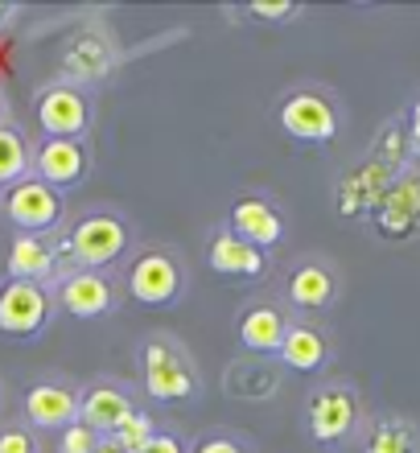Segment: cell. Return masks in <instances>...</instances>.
<instances>
[{"instance_id":"6da1fadb","label":"cell","mask_w":420,"mask_h":453,"mask_svg":"<svg viewBox=\"0 0 420 453\" xmlns=\"http://www.w3.org/2000/svg\"><path fill=\"white\" fill-rule=\"evenodd\" d=\"M367 404L350 380H322L305 400V433L322 449H342L367 429Z\"/></svg>"},{"instance_id":"7a4b0ae2","label":"cell","mask_w":420,"mask_h":453,"mask_svg":"<svg viewBox=\"0 0 420 453\" xmlns=\"http://www.w3.org/2000/svg\"><path fill=\"white\" fill-rule=\"evenodd\" d=\"M141 363V388L157 404H186L202 392V371L194 363V355L178 342L173 334H149L136 350Z\"/></svg>"},{"instance_id":"3957f363","label":"cell","mask_w":420,"mask_h":453,"mask_svg":"<svg viewBox=\"0 0 420 453\" xmlns=\"http://www.w3.org/2000/svg\"><path fill=\"white\" fill-rule=\"evenodd\" d=\"M342 99L322 83L288 87L277 104V124L297 144H334L342 132Z\"/></svg>"},{"instance_id":"277c9868","label":"cell","mask_w":420,"mask_h":453,"mask_svg":"<svg viewBox=\"0 0 420 453\" xmlns=\"http://www.w3.org/2000/svg\"><path fill=\"white\" fill-rule=\"evenodd\" d=\"M66 248L74 268L111 273V264H120L133 248V226L116 211H83L66 231Z\"/></svg>"},{"instance_id":"5b68a950","label":"cell","mask_w":420,"mask_h":453,"mask_svg":"<svg viewBox=\"0 0 420 453\" xmlns=\"http://www.w3.org/2000/svg\"><path fill=\"white\" fill-rule=\"evenodd\" d=\"M186 293V260L165 243L141 248L128 264V297L144 310H173Z\"/></svg>"},{"instance_id":"8992f818","label":"cell","mask_w":420,"mask_h":453,"mask_svg":"<svg viewBox=\"0 0 420 453\" xmlns=\"http://www.w3.org/2000/svg\"><path fill=\"white\" fill-rule=\"evenodd\" d=\"M34 116L42 136H54V141H87V132L95 124V108H91V96L83 87L71 83H46L34 99Z\"/></svg>"},{"instance_id":"52a82bcc","label":"cell","mask_w":420,"mask_h":453,"mask_svg":"<svg viewBox=\"0 0 420 453\" xmlns=\"http://www.w3.org/2000/svg\"><path fill=\"white\" fill-rule=\"evenodd\" d=\"M0 206H4V219H9L21 235H54L62 226V219H66L62 194L50 190L46 181H37L34 173L25 181H17L12 190H4Z\"/></svg>"},{"instance_id":"ba28073f","label":"cell","mask_w":420,"mask_h":453,"mask_svg":"<svg viewBox=\"0 0 420 453\" xmlns=\"http://www.w3.org/2000/svg\"><path fill=\"white\" fill-rule=\"evenodd\" d=\"M54 288L34 280H4L0 285V334L37 338L54 318Z\"/></svg>"},{"instance_id":"9c48e42d","label":"cell","mask_w":420,"mask_h":453,"mask_svg":"<svg viewBox=\"0 0 420 453\" xmlns=\"http://www.w3.org/2000/svg\"><path fill=\"white\" fill-rule=\"evenodd\" d=\"M54 305L62 313H71L79 322H95L108 318L120 305V285L111 273H95V268H71L54 285Z\"/></svg>"},{"instance_id":"30bf717a","label":"cell","mask_w":420,"mask_h":453,"mask_svg":"<svg viewBox=\"0 0 420 453\" xmlns=\"http://www.w3.org/2000/svg\"><path fill=\"white\" fill-rule=\"evenodd\" d=\"M342 297V273L330 256H301L285 276V301L301 313H325Z\"/></svg>"},{"instance_id":"8fae6325","label":"cell","mask_w":420,"mask_h":453,"mask_svg":"<svg viewBox=\"0 0 420 453\" xmlns=\"http://www.w3.org/2000/svg\"><path fill=\"white\" fill-rule=\"evenodd\" d=\"M136 408L141 404H136L133 383L116 380V375H99L79 388V425H87L99 437H111Z\"/></svg>"},{"instance_id":"7c38bea8","label":"cell","mask_w":420,"mask_h":453,"mask_svg":"<svg viewBox=\"0 0 420 453\" xmlns=\"http://www.w3.org/2000/svg\"><path fill=\"white\" fill-rule=\"evenodd\" d=\"M116 46L103 29H79V34L62 46V83L71 87H99L116 74Z\"/></svg>"},{"instance_id":"4fadbf2b","label":"cell","mask_w":420,"mask_h":453,"mask_svg":"<svg viewBox=\"0 0 420 453\" xmlns=\"http://www.w3.org/2000/svg\"><path fill=\"white\" fill-rule=\"evenodd\" d=\"M87 173H91V149L87 141H54V136H42L34 144V178L46 181L50 190H74L83 186Z\"/></svg>"},{"instance_id":"5bb4252c","label":"cell","mask_w":420,"mask_h":453,"mask_svg":"<svg viewBox=\"0 0 420 453\" xmlns=\"http://www.w3.org/2000/svg\"><path fill=\"white\" fill-rule=\"evenodd\" d=\"M227 226L260 251L280 248L285 235H288L285 215L277 211V203H272V198H260V194H243V198H235V206H231V215H227Z\"/></svg>"},{"instance_id":"9a60e30c","label":"cell","mask_w":420,"mask_h":453,"mask_svg":"<svg viewBox=\"0 0 420 453\" xmlns=\"http://www.w3.org/2000/svg\"><path fill=\"white\" fill-rule=\"evenodd\" d=\"M25 420L34 429H71L79 420V388L66 380H37L25 392Z\"/></svg>"},{"instance_id":"2e32d148","label":"cell","mask_w":420,"mask_h":453,"mask_svg":"<svg viewBox=\"0 0 420 453\" xmlns=\"http://www.w3.org/2000/svg\"><path fill=\"white\" fill-rule=\"evenodd\" d=\"M206 264H210V273L227 276V280H260V276H268L272 260H268V251L252 248L231 226H218L206 243Z\"/></svg>"},{"instance_id":"e0dca14e","label":"cell","mask_w":420,"mask_h":453,"mask_svg":"<svg viewBox=\"0 0 420 453\" xmlns=\"http://www.w3.org/2000/svg\"><path fill=\"white\" fill-rule=\"evenodd\" d=\"M288 326H293V318H288L285 305L260 297V301H248V305H243L235 330H240L243 350H252V355H280V342H285Z\"/></svg>"},{"instance_id":"ac0fdd59","label":"cell","mask_w":420,"mask_h":453,"mask_svg":"<svg viewBox=\"0 0 420 453\" xmlns=\"http://www.w3.org/2000/svg\"><path fill=\"white\" fill-rule=\"evenodd\" d=\"M277 358H280V367L297 371V375H317V371H325L330 358H334V338L325 334L317 322H297V318H293Z\"/></svg>"},{"instance_id":"d6986e66","label":"cell","mask_w":420,"mask_h":453,"mask_svg":"<svg viewBox=\"0 0 420 453\" xmlns=\"http://www.w3.org/2000/svg\"><path fill=\"white\" fill-rule=\"evenodd\" d=\"M62 264L54 251V235H17L9 243V280H34V285H58Z\"/></svg>"},{"instance_id":"ffe728a7","label":"cell","mask_w":420,"mask_h":453,"mask_svg":"<svg viewBox=\"0 0 420 453\" xmlns=\"http://www.w3.org/2000/svg\"><path fill=\"white\" fill-rule=\"evenodd\" d=\"M363 453H420V425L400 412L371 417L363 429Z\"/></svg>"},{"instance_id":"44dd1931","label":"cell","mask_w":420,"mask_h":453,"mask_svg":"<svg viewBox=\"0 0 420 453\" xmlns=\"http://www.w3.org/2000/svg\"><path fill=\"white\" fill-rule=\"evenodd\" d=\"M29 173H34V144L9 119V124H0V190H12Z\"/></svg>"},{"instance_id":"7402d4cb","label":"cell","mask_w":420,"mask_h":453,"mask_svg":"<svg viewBox=\"0 0 420 453\" xmlns=\"http://www.w3.org/2000/svg\"><path fill=\"white\" fill-rule=\"evenodd\" d=\"M157 433H161V429H157L153 412H144V408H136L133 417H128V420H124V425H120V429L111 433V441L120 445L124 453H144V445L153 441Z\"/></svg>"},{"instance_id":"603a6c76","label":"cell","mask_w":420,"mask_h":453,"mask_svg":"<svg viewBox=\"0 0 420 453\" xmlns=\"http://www.w3.org/2000/svg\"><path fill=\"white\" fill-rule=\"evenodd\" d=\"M0 453H46V449H42V441H37L34 425L9 420V425H0Z\"/></svg>"},{"instance_id":"cb8c5ba5","label":"cell","mask_w":420,"mask_h":453,"mask_svg":"<svg viewBox=\"0 0 420 453\" xmlns=\"http://www.w3.org/2000/svg\"><path fill=\"white\" fill-rule=\"evenodd\" d=\"M95 449H99V433H91L79 420H74L71 429L58 433V453H95Z\"/></svg>"},{"instance_id":"d4e9b609","label":"cell","mask_w":420,"mask_h":453,"mask_svg":"<svg viewBox=\"0 0 420 453\" xmlns=\"http://www.w3.org/2000/svg\"><path fill=\"white\" fill-rule=\"evenodd\" d=\"M190 453H252V449H248L240 437H231V433L215 429V433H206V437H198Z\"/></svg>"},{"instance_id":"484cf974","label":"cell","mask_w":420,"mask_h":453,"mask_svg":"<svg viewBox=\"0 0 420 453\" xmlns=\"http://www.w3.org/2000/svg\"><path fill=\"white\" fill-rule=\"evenodd\" d=\"M248 17H256V21H297L301 9L297 4H248Z\"/></svg>"},{"instance_id":"4316f807","label":"cell","mask_w":420,"mask_h":453,"mask_svg":"<svg viewBox=\"0 0 420 453\" xmlns=\"http://www.w3.org/2000/svg\"><path fill=\"white\" fill-rule=\"evenodd\" d=\"M144 453H190V449H186V441H181L178 433H165V429H161L153 441L144 445Z\"/></svg>"},{"instance_id":"83f0119b","label":"cell","mask_w":420,"mask_h":453,"mask_svg":"<svg viewBox=\"0 0 420 453\" xmlns=\"http://www.w3.org/2000/svg\"><path fill=\"white\" fill-rule=\"evenodd\" d=\"M409 124H412V144L420 149V99L412 104V111H409Z\"/></svg>"},{"instance_id":"f1b7e54d","label":"cell","mask_w":420,"mask_h":453,"mask_svg":"<svg viewBox=\"0 0 420 453\" xmlns=\"http://www.w3.org/2000/svg\"><path fill=\"white\" fill-rule=\"evenodd\" d=\"M12 17H17V4H0V29H4Z\"/></svg>"},{"instance_id":"f546056e","label":"cell","mask_w":420,"mask_h":453,"mask_svg":"<svg viewBox=\"0 0 420 453\" xmlns=\"http://www.w3.org/2000/svg\"><path fill=\"white\" fill-rule=\"evenodd\" d=\"M95 453H124V449L111 441V437H99V449H95Z\"/></svg>"},{"instance_id":"4dcf8cb0","label":"cell","mask_w":420,"mask_h":453,"mask_svg":"<svg viewBox=\"0 0 420 453\" xmlns=\"http://www.w3.org/2000/svg\"><path fill=\"white\" fill-rule=\"evenodd\" d=\"M0 124H9V99H4V91H0Z\"/></svg>"},{"instance_id":"1f68e13d","label":"cell","mask_w":420,"mask_h":453,"mask_svg":"<svg viewBox=\"0 0 420 453\" xmlns=\"http://www.w3.org/2000/svg\"><path fill=\"white\" fill-rule=\"evenodd\" d=\"M0 404H4V392H0Z\"/></svg>"}]
</instances>
